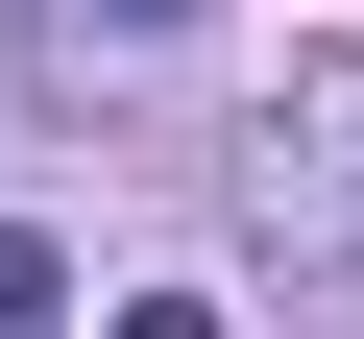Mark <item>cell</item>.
<instances>
[{"instance_id": "cell-1", "label": "cell", "mask_w": 364, "mask_h": 339, "mask_svg": "<svg viewBox=\"0 0 364 339\" xmlns=\"http://www.w3.org/2000/svg\"><path fill=\"white\" fill-rule=\"evenodd\" d=\"M243 218H267V267H364V97L267 121V170H243Z\"/></svg>"}, {"instance_id": "cell-2", "label": "cell", "mask_w": 364, "mask_h": 339, "mask_svg": "<svg viewBox=\"0 0 364 339\" xmlns=\"http://www.w3.org/2000/svg\"><path fill=\"white\" fill-rule=\"evenodd\" d=\"M73 25H122V49H170V25H195V0H73Z\"/></svg>"}]
</instances>
